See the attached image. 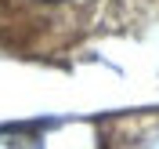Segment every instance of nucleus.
<instances>
[{"mask_svg": "<svg viewBox=\"0 0 159 149\" xmlns=\"http://www.w3.org/2000/svg\"><path fill=\"white\" fill-rule=\"evenodd\" d=\"M0 149H43V138L29 127H0Z\"/></svg>", "mask_w": 159, "mask_h": 149, "instance_id": "1", "label": "nucleus"}, {"mask_svg": "<svg viewBox=\"0 0 159 149\" xmlns=\"http://www.w3.org/2000/svg\"><path fill=\"white\" fill-rule=\"evenodd\" d=\"M43 4H58V0H43Z\"/></svg>", "mask_w": 159, "mask_h": 149, "instance_id": "2", "label": "nucleus"}]
</instances>
